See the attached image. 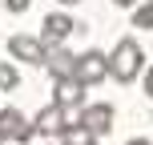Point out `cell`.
Wrapping results in <instances>:
<instances>
[{"instance_id": "cell-1", "label": "cell", "mask_w": 153, "mask_h": 145, "mask_svg": "<svg viewBox=\"0 0 153 145\" xmlns=\"http://www.w3.org/2000/svg\"><path fill=\"white\" fill-rule=\"evenodd\" d=\"M141 69H145V53H141V45H137L133 36H121L117 48L109 53V77L121 81V85H129V81L141 77Z\"/></svg>"}, {"instance_id": "cell-2", "label": "cell", "mask_w": 153, "mask_h": 145, "mask_svg": "<svg viewBox=\"0 0 153 145\" xmlns=\"http://www.w3.org/2000/svg\"><path fill=\"white\" fill-rule=\"evenodd\" d=\"M85 89H89V85H81L76 77H69V81H53V105L65 109V125H81Z\"/></svg>"}, {"instance_id": "cell-3", "label": "cell", "mask_w": 153, "mask_h": 145, "mask_svg": "<svg viewBox=\"0 0 153 145\" xmlns=\"http://www.w3.org/2000/svg\"><path fill=\"white\" fill-rule=\"evenodd\" d=\"M36 137V129H32V117H24L20 109H0V141H16V145H24V141H32Z\"/></svg>"}, {"instance_id": "cell-4", "label": "cell", "mask_w": 153, "mask_h": 145, "mask_svg": "<svg viewBox=\"0 0 153 145\" xmlns=\"http://www.w3.org/2000/svg\"><path fill=\"white\" fill-rule=\"evenodd\" d=\"M105 77H109V53L89 48V53L76 57V81L81 85H101Z\"/></svg>"}, {"instance_id": "cell-5", "label": "cell", "mask_w": 153, "mask_h": 145, "mask_svg": "<svg viewBox=\"0 0 153 145\" xmlns=\"http://www.w3.org/2000/svg\"><path fill=\"white\" fill-rule=\"evenodd\" d=\"M8 53H12V61H20V65H45L48 45H45L40 36H24V32H16V36L8 40Z\"/></svg>"}, {"instance_id": "cell-6", "label": "cell", "mask_w": 153, "mask_h": 145, "mask_svg": "<svg viewBox=\"0 0 153 145\" xmlns=\"http://www.w3.org/2000/svg\"><path fill=\"white\" fill-rule=\"evenodd\" d=\"M45 69H48L53 81H69V77H76V53H69V48H61V45H48Z\"/></svg>"}, {"instance_id": "cell-7", "label": "cell", "mask_w": 153, "mask_h": 145, "mask_svg": "<svg viewBox=\"0 0 153 145\" xmlns=\"http://www.w3.org/2000/svg\"><path fill=\"white\" fill-rule=\"evenodd\" d=\"M32 129H36L45 141H48V137H61V133L69 129V125H65V109H61V105H45L36 117H32Z\"/></svg>"}, {"instance_id": "cell-8", "label": "cell", "mask_w": 153, "mask_h": 145, "mask_svg": "<svg viewBox=\"0 0 153 145\" xmlns=\"http://www.w3.org/2000/svg\"><path fill=\"white\" fill-rule=\"evenodd\" d=\"M81 125L93 129L97 137L113 133V105H85V109H81Z\"/></svg>"}, {"instance_id": "cell-9", "label": "cell", "mask_w": 153, "mask_h": 145, "mask_svg": "<svg viewBox=\"0 0 153 145\" xmlns=\"http://www.w3.org/2000/svg\"><path fill=\"white\" fill-rule=\"evenodd\" d=\"M73 28H76L73 16H65V12H48V16H45V32H40V40H45V45H61Z\"/></svg>"}, {"instance_id": "cell-10", "label": "cell", "mask_w": 153, "mask_h": 145, "mask_svg": "<svg viewBox=\"0 0 153 145\" xmlns=\"http://www.w3.org/2000/svg\"><path fill=\"white\" fill-rule=\"evenodd\" d=\"M61 141L65 145H97V133L85 129V125H69V129L61 133Z\"/></svg>"}, {"instance_id": "cell-11", "label": "cell", "mask_w": 153, "mask_h": 145, "mask_svg": "<svg viewBox=\"0 0 153 145\" xmlns=\"http://www.w3.org/2000/svg\"><path fill=\"white\" fill-rule=\"evenodd\" d=\"M12 89H20V73L8 61H0V93H12Z\"/></svg>"}, {"instance_id": "cell-12", "label": "cell", "mask_w": 153, "mask_h": 145, "mask_svg": "<svg viewBox=\"0 0 153 145\" xmlns=\"http://www.w3.org/2000/svg\"><path fill=\"white\" fill-rule=\"evenodd\" d=\"M133 24L137 28H153V0L149 4H133Z\"/></svg>"}, {"instance_id": "cell-13", "label": "cell", "mask_w": 153, "mask_h": 145, "mask_svg": "<svg viewBox=\"0 0 153 145\" xmlns=\"http://www.w3.org/2000/svg\"><path fill=\"white\" fill-rule=\"evenodd\" d=\"M4 8H8V12H24V8H28V0H4Z\"/></svg>"}, {"instance_id": "cell-14", "label": "cell", "mask_w": 153, "mask_h": 145, "mask_svg": "<svg viewBox=\"0 0 153 145\" xmlns=\"http://www.w3.org/2000/svg\"><path fill=\"white\" fill-rule=\"evenodd\" d=\"M145 93H149V101H153V69H145Z\"/></svg>"}, {"instance_id": "cell-15", "label": "cell", "mask_w": 153, "mask_h": 145, "mask_svg": "<svg viewBox=\"0 0 153 145\" xmlns=\"http://www.w3.org/2000/svg\"><path fill=\"white\" fill-rule=\"evenodd\" d=\"M113 4H121V8H133V4H141V0H113Z\"/></svg>"}, {"instance_id": "cell-16", "label": "cell", "mask_w": 153, "mask_h": 145, "mask_svg": "<svg viewBox=\"0 0 153 145\" xmlns=\"http://www.w3.org/2000/svg\"><path fill=\"white\" fill-rule=\"evenodd\" d=\"M129 145H153V141H145V137H133V141H129Z\"/></svg>"}, {"instance_id": "cell-17", "label": "cell", "mask_w": 153, "mask_h": 145, "mask_svg": "<svg viewBox=\"0 0 153 145\" xmlns=\"http://www.w3.org/2000/svg\"><path fill=\"white\" fill-rule=\"evenodd\" d=\"M45 145H65V141H45Z\"/></svg>"}, {"instance_id": "cell-18", "label": "cell", "mask_w": 153, "mask_h": 145, "mask_svg": "<svg viewBox=\"0 0 153 145\" xmlns=\"http://www.w3.org/2000/svg\"><path fill=\"white\" fill-rule=\"evenodd\" d=\"M61 4H76V0H61Z\"/></svg>"}, {"instance_id": "cell-19", "label": "cell", "mask_w": 153, "mask_h": 145, "mask_svg": "<svg viewBox=\"0 0 153 145\" xmlns=\"http://www.w3.org/2000/svg\"><path fill=\"white\" fill-rule=\"evenodd\" d=\"M0 145H8V141H0Z\"/></svg>"}]
</instances>
